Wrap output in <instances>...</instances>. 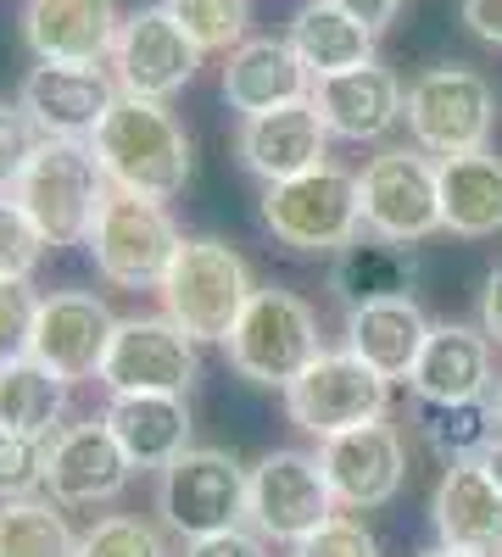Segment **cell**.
Wrapping results in <instances>:
<instances>
[{"mask_svg":"<svg viewBox=\"0 0 502 557\" xmlns=\"http://www.w3.org/2000/svg\"><path fill=\"white\" fill-rule=\"evenodd\" d=\"M230 351V368L257 385V391H291L307 368L325 357V341H318V312L285 290V285H257V296L246 301L235 335L223 341Z\"/></svg>","mask_w":502,"mask_h":557,"instance_id":"obj_3","label":"cell"},{"mask_svg":"<svg viewBox=\"0 0 502 557\" xmlns=\"http://www.w3.org/2000/svg\"><path fill=\"white\" fill-rule=\"evenodd\" d=\"M486 401H491V418H497V435H502V374H497V385H491V396H486Z\"/></svg>","mask_w":502,"mask_h":557,"instance_id":"obj_44","label":"cell"},{"mask_svg":"<svg viewBox=\"0 0 502 557\" xmlns=\"http://www.w3.org/2000/svg\"><path fill=\"white\" fill-rule=\"evenodd\" d=\"M101 418L134 469H157V474L173 457L191 451V430H196L185 396H107Z\"/></svg>","mask_w":502,"mask_h":557,"instance_id":"obj_24","label":"cell"},{"mask_svg":"<svg viewBox=\"0 0 502 557\" xmlns=\"http://www.w3.org/2000/svg\"><path fill=\"white\" fill-rule=\"evenodd\" d=\"M363 201V235H380L396 246H419L441 235V168L430 151L385 146L380 157L363 162L357 173Z\"/></svg>","mask_w":502,"mask_h":557,"instance_id":"obj_8","label":"cell"},{"mask_svg":"<svg viewBox=\"0 0 502 557\" xmlns=\"http://www.w3.org/2000/svg\"><path fill=\"white\" fill-rule=\"evenodd\" d=\"M262 223L296 257H341L352 240H363L357 173L325 162L302 178L262 184Z\"/></svg>","mask_w":502,"mask_h":557,"instance_id":"obj_5","label":"cell"},{"mask_svg":"<svg viewBox=\"0 0 502 557\" xmlns=\"http://www.w3.org/2000/svg\"><path fill=\"white\" fill-rule=\"evenodd\" d=\"M201 380L196 341L173 318H118V335L101 362L107 396H191Z\"/></svg>","mask_w":502,"mask_h":557,"instance_id":"obj_12","label":"cell"},{"mask_svg":"<svg viewBox=\"0 0 502 557\" xmlns=\"http://www.w3.org/2000/svg\"><path fill=\"white\" fill-rule=\"evenodd\" d=\"M89 146H96V162L118 196H140L162 207L185 190L191 168H196V146H191L185 123L168 112V101L118 96Z\"/></svg>","mask_w":502,"mask_h":557,"instance_id":"obj_1","label":"cell"},{"mask_svg":"<svg viewBox=\"0 0 502 557\" xmlns=\"http://www.w3.org/2000/svg\"><path fill=\"white\" fill-rule=\"evenodd\" d=\"M34 318H39V296H34L28 278H17V285H0V368L28 357V346H34Z\"/></svg>","mask_w":502,"mask_h":557,"instance_id":"obj_37","label":"cell"},{"mask_svg":"<svg viewBox=\"0 0 502 557\" xmlns=\"http://www.w3.org/2000/svg\"><path fill=\"white\" fill-rule=\"evenodd\" d=\"M0 557H78V535L62 502L51 496L0 502Z\"/></svg>","mask_w":502,"mask_h":557,"instance_id":"obj_30","label":"cell"},{"mask_svg":"<svg viewBox=\"0 0 502 557\" xmlns=\"http://www.w3.org/2000/svg\"><path fill=\"white\" fill-rule=\"evenodd\" d=\"M179 223L168 218L162 201H140V196H107L96 228H89V262H96V273L107 278V285L118 290H157L162 273L179 251Z\"/></svg>","mask_w":502,"mask_h":557,"instance_id":"obj_9","label":"cell"},{"mask_svg":"<svg viewBox=\"0 0 502 557\" xmlns=\"http://www.w3.org/2000/svg\"><path fill=\"white\" fill-rule=\"evenodd\" d=\"M235 157L252 178L285 184V178H302V173L330 162V128L313 112V101H291V107H273L262 117H241Z\"/></svg>","mask_w":502,"mask_h":557,"instance_id":"obj_19","label":"cell"},{"mask_svg":"<svg viewBox=\"0 0 502 557\" xmlns=\"http://www.w3.org/2000/svg\"><path fill=\"white\" fill-rule=\"evenodd\" d=\"M123 96L118 78L101 67H51L39 62L28 67L17 101L23 112L39 123L45 139H96V128L107 123L112 101Z\"/></svg>","mask_w":502,"mask_h":557,"instance_id":"obj_18","label":"cell"},{"mask_svg":"<svg viewBox=\"0 0 502 557\" xmlns=\"http://www.w3.org/2000/svg\"><path fill=\"white\" fill-rule=\"evenodd\" d=\"M112 335H118V318H112V307L101 296L57 290V296H39L28 357L45 362L57 380L84 385V380H101V362H107Z\"/></svg>","mask_w":502,"mask_h":557,"instance_id":"obj_15","label":"cell"},{"mask_svg":"<svg viewBox=\"0 0 502 557\" xmlns=\"http://www.w3.org/2000/svg\"><path fill=\"white\" fill-rule=\"evenodd\" d=\"M12 196L34 218L45 246L62 251V246L89 240V228H96V218H101V207L112 196V184H107L89 139H45Z\"/></svg>","mask_w":502,"mask_h":557,"instance_id":"obj_4","label":"cell"},{"mask_svg":"<svg viewBox=\"0 0 502 557\" xmlns=\"http://www.w3.org/2000/svg\"><path fill=\"white\" fill-rule=\"evenodd\" d=\"M491 341L486 330H469V323H430V341L407 374V391H414L425 407H458V401H486L491 396Z\"/></svg>","mask_w":502,"mask_h":557,"instance_id":"obj_21","label":"cell"},{"mask_svg":"<svg viewBox=\"0 0 502 557\" xmlns=\"http://www.w3.org/2000/svg\"><path fill=\"white\" fill-rule=\"evenodd\" d=\"M402 123L414 134V146L441 157H464V151H486L491 128H497V84L480 67L446 62V67H425L407 84L402 101Z\"/></svg>","mask_w":502,"mask_h":557,"instance_id":"obj_6","label":"cell"},{"mask_svg":"<svg viewBox=\"0 0 502 557\" xmlns=\"http://www.w3.org/2000/svg\"><path fill=\"white\" fill-rule=\"evenodd\" d=\"M341 12H352L369 34H385L391 23H396V12H402V0H335Z\"/></svg>","mask_w":502,"mask_h":557,"instance_id":"obj_40","label":"cell"},{"mask_svg":"<svg viewBox=\"0 0 502 557\" xmlns=\"http://www.w3.org/2000/svg\"><path fill=\"white\" fill-rule=\"evenodd\" d=\"M78 557H173L162 524L134 519V513H107L89 530H78Z\"/></svg>","mask_w":502,"mask_h":557,"instance_id":"obj_33","label":"cell"},{"mask_svg":"<svg viewBox=\"0 0 502 557\" xmlns=\"http://www.w3.org/2000/svg\"><path fill=\"white\" fill-rule=\"evenodd\" d=\"M246 485H252V469H241L235 451L191 446L157 474V519L179 541L235 530L246 524Z\"/></svg>","mask_w":502,"mask_h":557,"instance_id":"obj_7","label":"cell"},{"mask_svg":"<svg viewBox=\"0 0 502 557\" xmlns=\"http://www.w3.org/2000/svg\"><path fill=\"white\" fill-rule=\"evenodd\" d=\"M157 7L201 45V57H207V51H223V57H230L235 45L252 39V34H246L252 0H157Z\"/></svg>","mask_w":502,"mask_h":557,"instance_id":"obj_32","label":"cell"},{"mask_svg":"<svg viewBox=\"0 0 502 557\" xmlns=\"http://www.w3.org/2000/svg\"><path fill=\"white\" fill-rule=\"evenodd\" d=\"M45 251H51V246H45V235L34 228V218L17 207V196H0V285L34 278Z\"/></svg>","mask_w":502,"mask_h":557,"instance_id":"obj_35","label":"cell"},{"mask_svg":"<svg viewBox=\"0 0 502 557\" xmlns=\"http://www.w3.org/2000/svg\"><path fill=\"white\" fill-rule=\"evenodd\" d=\"M341 513L335 496H330V480L318 469V451H296V446H280L268 451L257 469H252V485H246V524L262 535V541H307L313 530H325L330 519Z\"/></svg>","mask_w":502,"mask_h":557,"instance_id":"obj_11","label":"cell"},{"mask_svg":"<svg viewBox=\"0 0 502 557\" xmlns=\"http://www.w3.org/2000/svg\"><path fill=\"white\" fill-rule=\"evenodd\" d=\"M425 441L441 462H475L497 441L491 401H458V407H430L425 412Z\"/></svg>","mask_w":502,"mask_h":557,"instance_id":"obj_31","label":"cell"},{"mask_svg":"<svg viewBox=\"0 0 502 557\" xmlns=\"http://www.w3.org/2000/svg\"><path fill=\"white\" fill-rule=\"evenodd\" d=\"M430 524H436V541L452 552L502 557V491L480 457L441 469L436 496H430Z\"/></svg>","mask_w":502,"mask_h":557,"instance_id":"obj_20","label":"cell"},{"mask_svg":"<svg viewBox=\"0 0 502 557\" xmlns=\"http://www.w3.org/2000/svg\"><path fill=\"white\" fill-rule=\"evenodd\" d=\"M134 462L123 457L118 435L107 418H84V424H62L51 435V469H45V491L62 507H101L128 491Z\"/></svg>","mask_w":502,"mask_h":557,"instance_id":"obj_17","label":"cell"},{"mask_svg":"<svg viewBox=\"0 0 502 557\" xmlns=\"http://www.w3.org/2000/svg\"><path fill=\"white\" fill-rule=\"evenodd\" d=\"M464 23L475 39L502 45V0H464Z\"/></svg>","mask_w":502,"mask_h":557,"instance_id":"obj_41","label":"cell"},{"mask_svg":"<svg viewBox=\"0 0 502 557\" xmlns=\"http://www.w3.org/2000/svg\"><path fill=\"white\" fill-rule=\"evenodd\" d=\"M45 469H51V435L0 430V502L39 496L45 491Z\"/></svg>","mask_w":502,"mask_h":557,"instance_id":"obj_34","label":"cell"},{"mask_svg":"<svg viewBox=\"0 0 502 557\" xmlns=\"http://www.w3.org/2000/svg\"><path fill=\"white\" fill-rule=\"evenodd\" d=\"M313 96V73L291 51V39H246L223 57V101L241 117H262Z\"/></svg>","mask_w":502,"mask_h":557,"instance_id":"obj_23","label":"cell"},{"mask_svg":"<svg viewBox=\"0 0 502 557\" xmlns=\"http://www.w3.org/2000/svg\"><path fill=\"white\" fill-rule=\"evenodd\" d=\"M419 557H475V552H452V546H430V552H419Z\"/></svg>","mask_w":502,"mask_h":557,"instance_id":"obj_45","label":"cell"},{"mask_svg":"<svg viewBox=\"0 0 502 557\" xmlns=\"http://www.w3.org/2000/svg\"><path fill=\"white\" fill-rule=\"evenodd\" d=\"M68 380H57L45 362L23 357L0 368V430H23V435H51L62 430L68 412Z\"/></svg>","mask_w":502,"mask_h":557,"instance_id":"obj_29","label":"cell"},{"mask_svg":"<svg viewBox=\"0 0 502 557\" xmlns=\"http://www.w3.org/2000/svg\"><path fill=\"white\" fill-rule=\"evenodd\" d=\"M39 146H45V134L23 112V101H0V196L17 190V178L28 173V162L39 157Z\"/></svg>","mask_w":502,"mask_h":557,"instance_id":"obj_36","label":"cell"},{"mask_svg":"<svg viewBox=\"0 0 502 557\" xmlns=\"http://www.w3.org/2000/svg\"><path fill=\"white\" fill-rule=\"evenodd\" d=\"M291 51L302 57V67L313 78H335L352 67H369L375 62V39L352 12H341L335 0H307V7L291 17Z\"/></svg>","mask_w":502,"mask_h":557,"instance_id":"obj_27","label":"cell"},{"mask_svg":"<svg viewBox=\"0 0 502 557\" xmlns=\"http://www.w3.org/2000/svg\"><path fill=\"white\" fill-rule=\"evenodd\" d=\"M157 296H162V318H173L196 346H223L235 335L246 301L257 296V278L230 240L185 235L168 273H162Z\"/></svg>","mask_w":502,"mask_h":557,"instance_id":"obj_2","label":"cell"},{"mask_svg":"<svg viewBox=\"0 0 502 557\" xmlns=\"http://www.w3.org/2000/svg\"><path fill=\"white\" fill-rule=\"evenodd\" d=\"M385 412H391V380L375 374V368L363 357H352L346 346L325 351L285 391V418L302 435H313V441H335L346 430L380 424Z\"/></svg>","mask_w":502,"mask_h":557,"instance_id":"obj_10","label":"cell"},{"mask_svg":"<svg viewBox=\"0 0 502 557\" xmlns=\"http://www.w3.org/2000/svg\"><path fill=\"white\" fill-rule=\"evenodd\" d=\"M118 0H23V45L51 67H101L118 51Z\"/></svg>","mask_w":502,"mask_h":557,"instance_id":"obj_16","label":"cell"},{"mask_svg":"<svg viewBox=\"0 0 502 557\" xmlns=\"http://www.w3.org/2000/svg\"><path fill=\"white\" fill-rule=\"evenodd\" d=\"M480 330L491 346H502V262L486 273V290H480Z\"/></svg>","mask_w":502,"mask_h":557,"instance_id":"obj_42","label":"cell"},{"mask_svg":"<svg viewBox=\"0 0 502 557\" xmlns=\"http://www.w3.org/2000/svg\"><path fill=\"white\" fill-rule=\"evenodd\" d=\"M480 462H486V474H491V480H497V491H502V435L486 446V457H480Z\"/></svg>","mask_w":502,"mask_h":557,"instance_id":"obj_43","label":"cell"},{"mask_svg":"<svg viewBox=\"0 0 502 557\" xmlns=\"http://www.w3.org/2000/svg\"><path fill=\"white\" fill-rule=\"evenodd\" d=\"M441 228L458 240H491L502 235V157L464 151V157H441Z\"/></svg>","mask_w":502,"mask_h":557,"instance_id":"obj_26","label":"cell"},{"mask_svg":"<svg viewBox=\"0 0 502 557\" xmlns=\"http://www.w3.org/2000/svg\"><path fill=\"white\" fill-rule=\"evenodd\" d=\"M313 112L325 117L330 139H352V146H363V139H380L402 123V101L407 89L396 84L391 67L369 62V67H352V73H335V78H313Z\"/></svg>","mask_w":502,"mask_h":557,"instance_id":"obj_22","label":"cell"},{"mask_svg":"<svg viewBox=\"0 0 502 557\" xmlns=\"http://www.w3.org/2000/svg\"><path fill=\"white\" fill-rule=\"evenodd\" d=\"M318 469L330 480V496L341 513H375V507L396 502L407 480V451L396 424H363L335 441H318Z\"/></svg>","mask_w":502,"mask_h":557,"instance_id":"obj_14","label":"cell"},{"mask_svg":"<svg viewBox=\"0 0 502 557\" xmlns=\"http://www.w3.org/2000/svg\"><path fill=\"white\" fill-rule=\"evenodd\" d=\"M291 557H380V541L363 530L352 513H335L325 530H313L307 541H296Z\"/></svg>","mask_w":502,"mask_h":557,"instance_id":"obj_38","label":"cell"},{"mask_svg":"<svg viewBox=\"0 0 502 557\" xmlns=\"http://www.w3.org/2000/svg\"><path fill=\"white\" fill-rule=\"evenodd\" d=\"M425 341H430V318L419 312L414 296L369 301V307L346 312V351L363 357L385 380H407V374H414Z\"/></svg>","mask_w":502,"mask_h":557,"instance_id":"obj_25","label":"cell"},{"mask_svg":"<svg viewBox=\"0 0 502 557\" xmlns=\"http://www.w3.org/2000/svg\"><path fill=\"white\" fill-rule=\"evenodd\" d=\"M185 557H268V541H262L252 524H235V530L185 541Z\"/></svg>","mask_w":502,"mask_h":557,"instance_id":"obj_39","label":"cell"},{"mask_svg":"<svg viewBox=\"0 0 502 557\" xmlns=\"http://www.w3.org/2000/svg\"><path fill=\"white\" fill-rule=\"evenodd\" d=\"M414 278H419V251L414 246H396L380 235H363L352 240L335 268H330V290L352 307H369V301H396V296H414Z\"/></svg>","mask_w":502,"mask_h":557,"instance_id":"obj_28","label":"cell"},{"mask_svg":"<svg viewBox=\"0 0 502 557\" xmlns=\"http://www.w3.org/2000/svg\"><path fill=\"white\" fill-rule=\"evenodd\" d=\"M196 67H201V45L162 7H140L123 17L118 51H112V78L123 96L173 101L185 84H196Z\"/></svg>","mask_w":502,"mask_h":557,"instance_id":"obj_13","label":"cell"}]
</instances>
